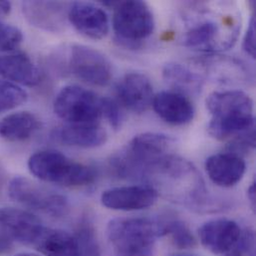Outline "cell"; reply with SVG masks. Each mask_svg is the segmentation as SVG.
<instances>
[{
    "label": "cell",
    "mask_w": 256,
    "mask_h": 256,
    "mask_svg": "<svg viewBox=\"0 0 256 256\" xmlns=\"http://www.w3.org/2000/svg\"><path fill=\"white\" fill-rule=\"evenodd\" d=\"M206 108L212 115L208 132L218 140L238 136L256 127L254 101L242 91L214 92L206 99Z\"/></svg>",
    "instance_id": "1"
},
{
    "label": "cell",
    "mask_w": 256,
    "mask_h": 256,
    "mask_svg": "<svg viewBox=\"0 0 256 256\" xmlns=\"http://www.w3.org/2000/svg\"><path fill=\"white\" fill-rule=\"evenodd\" d=\"M174 140L160 132L134 136L128 146L111 158V168L124 178L144 180L146 172L160 160L172 154Z\"/></svg>",
    "instance_id": "2"
},
{
    "label": "cell",
    "mask_w": 256,
    "mask_h": 256,
    "mask_svg": "<svg viewBox=\"0 0 256 256\" xmlns=\"http://www.w3.org/2000/svg\"><path fill=\"white\" fill-rule=\"evenodd\" d=\"M164 236V220L144 218H114L106 228L111 256H154L158 238Z\"/></svg>",
    "instance_id": "3"
},
{
    "label": "cell",
    "mask_w": 256,
    "mask_h": 256,
    "mask_svg": "<svg viewBox=\"0 0 256 256\" xmlns=\"http://www.w3.org/2000/svg\"><path fill=\"white\" fill-rule=\"evenodd\" d=\"M30 172L45 182L63 186H88L96 180L95 170L57 150H41L28 160Z\"/></svg>",
    "instance_id": "4"
},
{
    "label": "cell",
    "mask_w": 256,
    "mask_h": 256,
    "mask_svg": "<svg viewBox=\"0 0 256 256\" xmlns=\"http://www.w3.org/2000/svg\"><path fill=\"white\" fill-rule=\"evenodd\" d=\"M54 112L68 124H97L103 117V97L78 85L65 86L55 98Z\"/></svg>",
    "instance_id": "5"
},
{
    "label": "cell",
    "mask_w": 256,
    "mask_h": 256,
    "mask_svg": "<svg viewBox=\"0 0 256 256\" xmlns=\"http://www.w3.org/2000/svg\"><path fill=\"white\" fill-rule=\"evenodd\" d=\"M113 27L118 40L128 47H138L154 29V18L144 1H119L114 8Z\"/></svg>",
    "instance_id": "6"
},
{
    "label": "cell",
    "mask_w": 256,
    "mask_h": 256,
    "mask_svg": "<svg viewBox=\"0 0 256 256\" xmlns=\"http://www.w3.org/2000/svg\"><path fill=\"white\" fill-rule=\"evenodd\" d=\"M8 194L14 202L53 218H62L70 210L68 198L27 178L15 176L8 186Z\"/></svg>",
    "instance_id": "7"
},
{
    "label": "cell",
    "mask_w": 256,
    "mask_h": 256,
    "mask_svg": "<svg viewBox=\"0 0 256 256\" xmlns=\"http://www.w3.org/2000/svg\"><path fill=\"white\" fill-rule=\"evenodd\" d=\"M68 64L74 76L93 86H106L113 76L109 59L98 50L86 45L75 44L71 47Z\"/></svg>",
    "instance_id": "8"
},
{
    "label": "cell",
    "mask_w": 256,
    "mask_h": 256,
    "mask_svg": "<svg viewBox=\"0 0 256 256\" xmlns=\"http://www.w3.org/2000/svg\"><path fill=\"white\" fill-rule=\"evenodd\" d=\"M222 21L204 18L196 21L184 34V46L206 52H214L230 48L236 37L224 33Z\"/></svg>",
    "instance_id": "9"
},
{
    "label": "cell",
    "mask_w": 256,
    "mask_h": 256,
    "mask_svg": "<svg viewBox=\"0 0 256 256\" xmlns=\"http://www.w3.org/2000/svg\"><path fill=\"white\" fill-rule=\"evenodd\" d=\"M45 226L31 212L15 208H0V230L13 242L34 246Z\"/></svg>",
    "instance_id": "10"
},
{
    "label": "cell",
    "mask_w": 256,
    "mask_h": 256,
    "mask_svg": "<svg viewBox=\"0 0 256 256\" xmlns=\"http://www.w3.org/2000/svg\"><path fill=\"white\" fill-rule=\"evenodd\" d=\"M158 196V192L148 184L118 186L103 192L101 202L109 210L136 212L152 206Z\"/></svg>",
    "instance_id": "11"
},
{
    "label": "cell",
    "mask_w": 256,
    "mask_h": 256,
    "mask_svg": "<svg viewBox=\"0 0 256 256\" xmlns=\"http://www.w3.org/2000/svg\"><path fill=\"white\" fill-rule=\"evenodd\" d=\"M116 95L121 106L136 114L146 112L154 97L150 80L138 72L126 74L117 83Z\"/></svg>",
    "instance_id": "12"
},
{
    "label": "cell",
    "mask_w": 256,
    "mask_h": 256,
    "mask_svg": "<svg viewBox=\"0 0 256 256\" xmlns=\"http://www.w3.org/2000/svg\"><path fill=\"white\" fill-rule=\"evenodd\" d=\"M240 226L226 218L212 220L198 230L202 246L216 256H226L236 244L242 236Z\"/></svg>",
    "instance_id": "13"
},
{
    "label": "cell",
    "mask_w": 256,
    "mask_h": 256,
    "mask_svg": "<svg viewBox=\"0 0 256 256\" xmlns=\"http://www.w3.org/2000/svg\"><path fill=\"white\" fill-rule=\"evenodd\" d=\"M67 16L73 27L88 38L100 40L109 32L110 22L107 13L92 3H72Z\"/></svg>",
    "instance_id": "14"
},
{
    "label": "cell",
    "mask_w": 256,
    "mask_h": 256,
    "mask_svg": "<svg viewBox=\"0 0 256 256\" xmlns=\"http://www.w3.org/2000/svg\"><path fill=\"white\" fill-rule=\"evenodd\" d=\"M206 170L210 180L216 186L232 188L242 180L246 164L240 154L230 152H220L206 158Z\"/></svg>",
    "instance_id": "15"
},
{
    "label": "cell",
    "mask_w": 256,
    "mask_h": 256,
    "mask_svg": "<svg viewBox=\"0 0 256 256\" xmlns=\"http://www.w3.org/2000/svg\"><path fill=\"white\" fill-rule=\"evenodd\" d=\"M152 106L162 120L174 126L186 125L194 117V107L190 100L174 91H164L156 94Z\"/></svg>",
    "instance_id": "16"
},
{
    "label": "cell",
    "mask_w": 256,
    "mask_h": 256,
    "mask_svg": "<svg viewBox=\"0 0 256 256\" xmlns=\"http://www.w3.org/2000/svg\"><path fill=\"white\" fill-rule=\"evenodd\" d=\"M51 138L66 146L78 148H97L107 142L108 134L97 124H68L55 128Z\"/></svg>",
    "instance_id": "17"
},
{
    "label": "cell",
    "mask_w": 256,
    "mask_h": 256,
    "mask_svg": "<svg viewBox=\"0 0 256 256\" xmlns=\"http://www.w3.org/2000/svg\"><path fill=\"white\" fill-rule=\"evenodd\" d=\"M0 76L16 85L28 87L36 86L41 79L37 66L22 52L0 56Z\"/></svg>",
    "instance_id": "18"
},
{
    "label": "cell",
    "mask_w": 256,
    "mask_h": 256,
    "mask_svg": "<svg viewBox=\"0 0 256 256\" xmlns=\"http://www.w3.org/2000/svg\"><path fill=\"white\" fill-rule=\"evenodd\" d=\"M34 246L45 256H81L76 236L60 230L45 228Z\"/></svg>",
    "instance_id": "19"
},
{
    "label": "cell",
    "mask_w": 256,
    "mask_h": 256,
    "mask_svg": "<svg viewBox=\"0 0 256 256\" xmlns=\"http://www.w3.org/2000/svg\"><path fill=\"white\" fill-rule=\"evenodd\" d=\"M25 15L35 26L47 30H57L64 24L65 4L60 2H25Z\"/></svg>",
    "instance_id": "20"
},
{
    "label": "cell",
    "mask_w": 256,
    "mask_h": 256,
    "mask_svg": "<svg viewBox=\"0 0 256 256\" xmlns=\"http://www.w3.org/2000/svg\"><path fill=\"white\" fill-rule=\"evenodd\" d=\"M162 76L174 92L184 96L198 94L204 85L200 75L180 63L166 64L162 70Z\"/></svg>",
    "instance_id": "21"
},
{
    "label": "cell",
    "mask_w": 256,
    "mask_h": 256,
    "mask_svg": "<svg viewBox=\"0 0 256 256\" xmlns=\"http://www.w3.org/2000/svg\"><path fill=\"white\" fill-rule=\"evenodd\" d=\"M40 126L38 118L30 112H16L0 121V136L10 142L29 138Z\"/></svg>",
    "instance_id": "22"
},
{
    "label": "cell",
    "mask_w": 256,
    "mask_h": 256,
    "mask_svg": "<svg viewBox=\"0 0 256 256\" xmlns=\"http://www.w3.org/2000/svg\"><path fill=\"white\" fill-rule=\"evenodd\" d=\"M164 236H168L174 246L180 250L192 248L196 242L184 222L178 220H164Z\"/></svg>",
    "instance_id": "23"
},
{
    "label": "cell",
    "mask_w": 256,
    "mask_h": 256,
    "mask_svg": "<svg viewBox=\"0 0 256 256\" xmlns=\"http://www.w3.org/2000/svg\"><path fill=\"white\" fill-rule=\"evenodd\" d=\"M27 98V93L21 87L0 79V113L22 105Z\"/></svg>",
    "instance_id": "24"
},
{
    "label": "cell",
    "mask_w": 256,
    "mask_h": 256,
    "mask_svg": "<svg viewBox=\"0 0 256 256\" xmlns=\"http://www.w3.org/2000/svg\"><path fill=\"white\" fill-rule=\"evenodd\" d=\"M81 256H102L94 230L89 224H83L76 236Z\"/></svg>",
    "instance_id": "25"
},
{
    "label": "cell",
    "mask_w": 256,
    "mask_h": 256,
    "mask_svg": "<svg viewBox=\"0 0 256 256\" xmlns=\"http://www.w3.org/2000/svg\"><path fill=\"white\" fill-rule=\"evenodd\" d=\"M22 41L23 34L17 27L0 22V53L16 50Z\"/></svg>",
    "instance_id": "26"
},
{
    "label": "cell",
    "mask_w": 256,
    "mask_h": 256,
    "mask_svg": "<svg viewBox=\"0 0 256 256\" xmlns=\"http://www.w3.org/2000/svg\"><path fill=\"white\" fill-rule=\"evenodd\" d=\"M224 256H256V234L252 230H242L234 248Z\"/></svg>",
    "instance_id": "27"
},
{
    "label": "cell",
    "mask_w": 256,
    "mask_h": 256,
    "mask_svg": "<svg viewBox=\"0 0 256 256\" xmlns=\"http://www.w3.org/2000/svg\"><path fill=\"white\" fill-rule=\"evenodd\" d=\"M103 117L108 120L111 127L115 130L121 128L124 116L119 103L110 98H103Z\"/></svg>",
    "instance_id": "28"
},
{
    "label": "cell",
    "mask_w": 256,
    "mask_h": 256,
    "mask_svg": "<svg viewBox=\"0 0 256 256\" xmlns=\"http://www.w3.org/2000/svg\"><path fill=\"white\" fill-rule=\"evenodd\" d=\"M242 47L244 52L252 59H256V16L254 15L250 18V21L248 23V27L246 29Z\"/></svg>",
    "instance_id": "29"
},
{
    "label": "cell",
    "mask_w": 256,
    "mask_h": 256,
    "mask_svg": "<svg viewBox=\"0 0 256 256\" xmlns=\"http://www.w3.org/2000/svg\"><path fill=\"white\" fill-rule=\"evenodd\" d=\"M13 248V240L4 232H0V254L9 252Z\"/></svg>",
    "instance_id": "30"
},
{
    "label": "cell",
    "mask_w": 256,
    "mask_h": 256,
    "mask_svg": "<svg viewBox=\"0 0 256 256\" xmlns=\"http://www.w3.org/2000/svg\"><path fill=\"white\" fill-rule=\"evenodd\" d=\"M248 200L250 202L252 208L254 210H256V180H254L252 182V184L250 186L248 190Z\"/></svg>",
    "instance_id": "31"
},
{
    "label": "cell",
    "mask_w": 256,
    "mask_h": 256,
    "mask_svg": "<svg viewBox=\"0 0 256 256\" xmlns=\"http://www.w3.org/2000/svg\"><path fill=\"white\" fill-rule=\"evenodd\" d=\"M11 11V3L9 1H0V22L1 19L9 15Z\"/></svg>",
    "instance_id": "32"
},
{
    "label": "cell",
    "mask_w": 256,
    "mask_h": 256,
    "mask_svg": "<svg viewBox=\"0 0 256 256\" xmlns=\"http://www.w3.org/2000/svg\"><path fill=\"white\" fill-rule=\"evenodd\" d=\"M14 256H41L39 254H29V252H25V254H18Z\"/></svg>",
    "instance_id": "33"
},
{
    "label": "cell",
    "mask_w": 256,
    "mask_h": 256,
    "mask_svg": "<svg viewBox=\"0 0 256 256\" xmlns=\"http://www.w3.org/2000/svg\"></svg>",
    "instance_id": "34"
}]
</instances>
